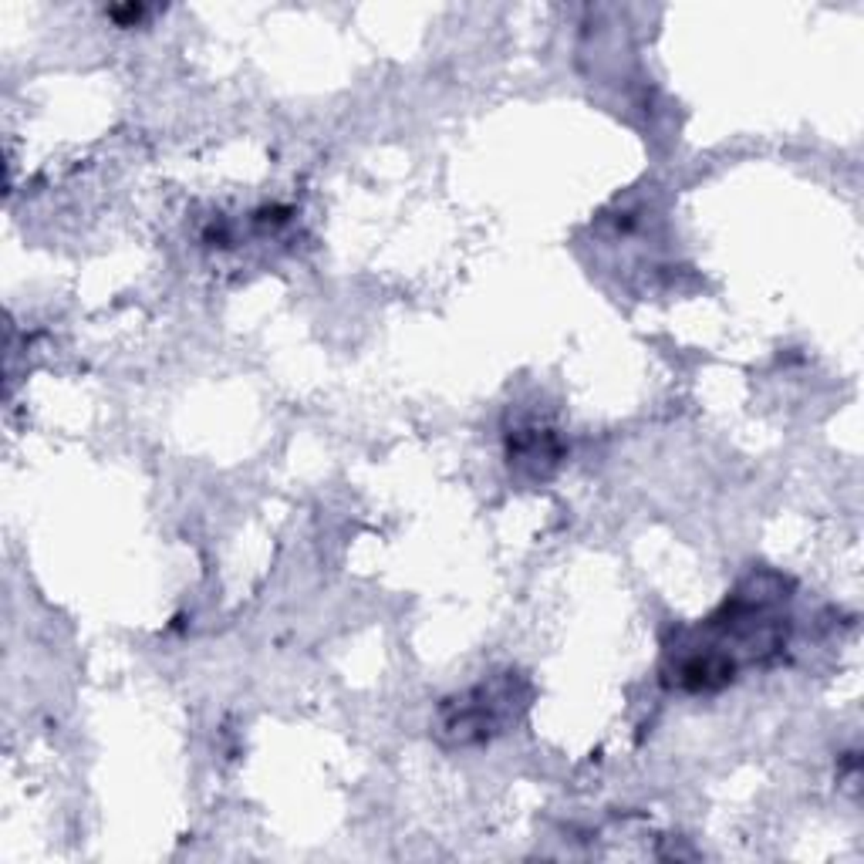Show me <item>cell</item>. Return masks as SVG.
<instances>
[{
    "mask_svg": "<svg viewBox=\"0 0 864 864\" xmlns=\"http://www.w3.org/2000/svg\"><path fill=\"white\" fill-rule=\"evenodd\" d=\"M146 14H149L146 7H132V3H129V7H112V10H108V17H112V21H118V27L139 24Z\"/></svg>",
    "mask_w": 864,
    "mask_h": 864,
    "instance_id": "obj_1",
    "label": "cell"
}]
</instances>
